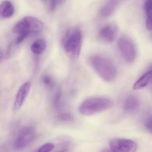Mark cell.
Wrapping results in <instances>:
<instances>
[{"instance_id": "cell-7", "label": "cell", "mask_w": 152, "mask_h": 152, "mask_svg": "<svg viewBox=\"0 0 152 152\" xmlns=\"http://www.w3.org/2000/svg\"><path fill=\"white\" fill-rule=\"evenodd\" d=\"M118 32V27L115 24L106 26L101 29L99 33V39L105 43H111L115 39Z\"/></svg>"}, {"instance_id": "cell-13", "label": "cell", "mask_w": 152, "mask_h": 152, "mask_svg": "<svg viewBox=\"0 0 152 152\" xmlns=\"http://www.w3.org/2000/svg\"><path fill=\"white\" fill-rule=\"evenodd\" d=\"M152 78V70L150 69L142 75L133 86V90H137L145 88L148 85Z\"/></svg>"}, {"instance_id": "cell-3", "label": "cell", "mask_w": 152, "mask_h": 152, "mask_svg": "<svg viewBox=\"0 0 152 152\" xmlns=\"http://www.w3.org/2000/svg\"><path fill=\"white\" fill-rule=\"evenodd\" d=\"M113 105L112 100L107 98H91L86 99L81 104L79 111L82 115H93L109 109Z\"/></svg>"}, {"instance_id": "cell-9", "label": "cell", "mask_w": 152, "mask_h": 152, "mask_svg": "<svg viewBox=\"0 0 152 152\" xmlns=\"http://www.w3.org/2000/svg\"><path fill=\"white\" fill-rule=\"evenodd\" d=\"M140 106V101L135 95H130L125 99L124 110L125 113L132 114L137 112Z\"/></svg>"}, {"instance_id": "cell-19", "label": "cell", "mask_w": 152, "mask_h": 152, "mask_svg": "<svg viewBox=\"0 0 152 152\" xmlns=\"http://www.w3.org/2000/svg\"><path fill=\"white\" fill-rule=\"evenodd\" d=\"M42 81L43 83L48 87H51L53 85V81L50 76L44 75L42 77Z\"/></svg>"}, {"instance_id": "cell-24", "label": "cell", "mask_w": 152, "mask_h": 152, "mask_svg": "<svg viewBox=\"0 0 152 152\" xmlns=\"http://www.w3.org/2000/svg\"><path fill=\"white\" fill-rule=\"evenodd\" d=\"M3 59V55L2 52L0 51V64L1 63Z\"/></svg>"}, {"instance_id": "cell-10", "label": "cell", "mask_w": 152, "mask_h": 152, "mask_svg": "<svg viewBox=\"0 0 152 152\" xmlns=\"http://www.w3.org/2000/svg\"><path fill=\"white\" fill-rule=\"evenodd\" d=\"M23 20L28 25L30 34L39 33L43 30V23L36 18L26 16L24 18Z\"/></svg>"}, {"instance_id": "cell-8", "label": "cell", "mask_w": 152, "mask_h": 152, "mask_svg": "<svg viewBox=\"0 0 152 152\" xmlns=\"http://www.w3.org/2000/svg\"><path fill=\"white\" fill-rule=\"evenodd\" d=\"M31 88V83L29 82L25 83L20 88L16 97L13 105V110L16 112L21 108Z\"/></svg>"}, {"instance_id": "cell-1", "label": "cell", "mask_w": 152, "mask_h": 152, "mask_svg": "<svg viewBox=\"0 0 152 152\" xmlns=\"http://www.w3.org/2000/svg\"><path fill=\"white\" fill-rule=\"evenodd\" d=\"M89 61L95 72L104 80L110 82L116 78L117 69L113 61L108 58L102 55H93Z\"/></svg>"}, {"instance_id": "cell-17", "label": "cell", "mask_w": 152, "mask_h": 152, "mask_svg": "<svg viewBox=\"0 0 152 152\" xmlns=\"http://www.w3.org/2000/svg\"><path fill=\"white\" fill-rule=\"evenodd\" d=\"M55 148V145L54 144L50 142L46 143L43 145L42 146L39 150V152H48L52 151Z\"/></svg>"}, {"instance_id": "cell-14", "label": "cell", "mask_w": 152, "mask_h": 152, "mask_svg": "<svg viewBox=\"0 0 152 152\" xmlns=\"http://www.w3.org/2000/svg\"><path fill=\"white\" fill-rule=\"evenodd\" d=\"M144 10L146 15V26L149 31L152 30V0H144Z\"/></svg>"}, {"instance_id": "cell-15", "label": "cell", "mask_w": 152, "mask_h": 152, "mask_svg": "<svg viewBox=\"0 0 152 152\" xmlns=\"http://www.w3.org/2000/svg\"><path fill=\"white\" fill-rule=\"evenodd\" d=\"M47 48V42L43 39H40L34 42L31 46V50L33 53L36 55L42 54Z\"/></svg>"}, {"instance_id": "cell-23", "label": "cell", "mask_w": 152, "mask_h": 152, "mask_svg": "<svg viewBox=\"0 0 152 152\" xmlns=\"http://www.w3.org/2000/svg\"><path fill=\"white\" fill-rule=\"evenodd\" d=\"M68 0H57L58 6H61L65 4Z\"/></svg>"}, {"instance_id": "cell-4", "label": "cell", "mask_w": 152, "mask_h": 152, "mask_svg": "<svg viewBox=\"0 0 152 152\" xmlns=\"http://www.w3.org/2000/svg\"><path fill=\"white\" fill-rule=\"evenodd\" d=\"M118 48L125 61L131 64L133 63L137 56V48L134 42L127 36H121L117 42Z\"/></svg>"}, {"instance_id": "cell-21", "label": "cell", "mask_w": 152, "mask_h": 152, "mask_svg": "<svg viewBox=\"0 0 152 152\" xmlns=\"http://www.w3.org/2000/svg\"><path fill=\"white\" fill-rule=\"evenodd\" d=\"M61 92L60 91H58L57 92L55 98L54 100V105L57 108H58L60 105V100L61 97Z\"/></svg>"}, {"instance_id": "cell-22", "label": "cell", "mask_w": 152, "mask_h": 152, "mask_svg": "<svg viewBox=\"0 0 152 152\" xmlns=\"http://www.w3.org/2000/svg\"><path fill=\"white\" fill-rule=\"evenodd\" d=\"M58 6L57 0H50V9L51 11H54Z\"/></svg>"}, {"instance_id": "cell-12", "label": "cell", "mask_w": 152, "mask_h": 152, "mask_svg": "<svg viewBox=\"0 0 152 152\" xmlns=\"http://www.w3.org/2000/svg\"><path fill=\"white\" fill-rule=\"evenodd\" d=\"M14 12V6L9 1H5L0 4V19H6L11 17Z\"/></svg>"}, {"instance_id": "cell-20", "label": "cell", "mask_w": 152, "mask_h": 152, "mask_svg": "<svg viewBox=\"0 0 152 152\" xmlns=\"http://www.w3.org/2000/svg\"><path fill=\"white\" fill-rule=\"evenodd\" d=\"M145 125V127L147 131L151 133L152 132V117H151V115H149L146 119Z\"/></svg>"}, {"instance_id": "cell-11", "label": "cell", "mask_w": 152, "mask_h": 152, "mask_svg": "<svg viewBox=\"0 0 152 152\" xmlns=\"http://www.w3.org/2000/svg\"><path fill=\"white\" fill-rule=\"evenodd\" d=\"M124 1V0H109L101 9V15L104 18L111 16Z\"/></svg>"}, {"instance_id": "cell-18", "label": "cell", "mask_w": 152, "mask_h": 152, "mask_svg": "<svg viewBox=\"0 0 152 152\" xmlns=\"http://www.w3.org/2000/svg\"><path fill=\"white\" fill-rule=\"evenodd\" d=\"M58 119L61 121L70 122L72 121L73 118L71 114L69 113H64L58 115Z\"/></svg>"}, {"instance_id": "cell-6", "label": "cell", "mask_w": 152, "mask_h": 152, "mask_svg": "<svg viewBox=\"0 0 152 152\" xmlns=\"http://www.w3.org/2000/svg\"><path fill=\"white\" fill-rule=\"evenodd\" d=\"M36 132L33 127H27L22 129L20 132L14 145L18 149L24 148L30 145L35 138Z\"/></svg>"}, {"instance_id": "cell-25", "label": "cell", "mask_w": 152, "mask_h": 152, "mask_svg": "<svg viewBox=\"0 0 152 152\" xmlns=\"http://www.w3.org/2000/svg\"><path fill=\"white\" fill-rule=\"evenodd\" d=\"M44 1H47L48 0H44Z\"/></svg>"}, {"instance_id": "cell-16", "label": "cell", "mask_w": 152, "mask_h": 152, "mask_svg": "<svg viewBox=\"0 0 152 152\" xmlns=\"http://www.w3.org/2000/svg\"><path fill=\"white\" fill-rule=\"evenodd\" d=\"M13 32L16 34H30L29 27L28 25L24 20L18 22L14 26L13 29Z\"/></svg>"}, {"instance_id": "cell-2", "label": "cell", "mask_w": 152, "mask_h": 152, "mask_svg": "<svg viewBox=\"0 0 152 152\" xmlns=\"http://www.w3.org/2000/svg\"><path fill=\"white\" fill-rule=\"evenodd\" d=\"M81 31L77 27L70 28L63 39L64 49L68 57L73 61L77 60L80 53L82 44Z\"/></svg>"}, {"instance_id": "cell-5", "label": "cell", "mask_w": 152, "mask_h": 152, "mask_svg": "<svg viewBox=\"0 0 152 152\" xmlns=\"http://www.w3.org/2000/svg\"><path fill=\"white\" fill-rule=\"evenodd\" d=\"M111 151L113 152H133L137 151L138 145L132 140L124 138H113L109 142Z\"/></svg>"}]
</instances>
